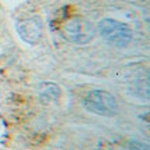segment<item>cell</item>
I'll list each match as a JSON object with an SVG mask.
<instances>
[{"label": "cell", "mask_w": 150, "mask_h": 150, "mask_svg": "<svg viewBox=\"0 0 150 150\" xmlns=\"http://www.w3.org/2000/svg\"><path fill=\"white\" fill-rule=\"evenodd\" d=\"M99 33L106 42L118 47H124L131 43L134 32L125 22H121L114 18H103L99 22Z\"/></svg>", "instance_id": "cell-1"}, {"label": "cell", "mask_w": 150, "mask_h": 150, "mask_svg": "<svg viewBox=\"0 0 150 150\" xmlns=\"http://www.w3.org/2000/svg\"><path fill=\"white\" fill-rule=\"evenodd\" d=\"M17 32L24 42L29 45L38 43L43 36V24L39 17L22 20L17 24Z\"/></svg>", "instance_id": "cell-4"}, {"label": "cell", "mask_w": 150, "mask_h": 150, "mask_svg": "<svg viewBox=\"0 0 150 150\" xmlns=\"http://www.w3.org/2000/svg\"><path fill=\"white\" fill-rule=\"evenodd\" d=\"M60 88L54 83H43L40 85V95L43 99H47V100H57L60 97Z\"/></svg>", "instance_id": "cell-5"}, {"label": "cell", "mask_w": 150, "mask_h": 150, "mask_svg": "<svg viewBox=\"0 0 150 150\" xmlns=\"http://www.w3.org/2000/svg\"><path fill=\"white\" fill-rule=\"evenodd\" d=\"M83 107L89 112L102 117H112L118 112L117 99L110 92L102 89H95L89 92L83 99Z\"/></svg>", "instance_id": "cell-2"}, {"label": "cell", "mask_w": 150, "mask_h": 150, "mask_svg": "<svg viewBox=\"0 0 150 150\" xmlns=\"http://www.w3.org/2000/svg\"><path fill=\"white\" fill-rule=\"evenodd\" d=\"M63 32L68 42L74 45H86L95 38L96 31L89 20L83 17H72L65 22Z\"/></svg>", "instance_id": "cell-3"}]
</instances>
